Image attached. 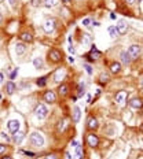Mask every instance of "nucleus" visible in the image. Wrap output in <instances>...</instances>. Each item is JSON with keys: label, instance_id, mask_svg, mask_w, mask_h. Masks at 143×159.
<instances>
[{"label": "nucleus", "instance_id": "nucleus-1", "mask_svg": "<svg viewBox=\"0 0 143 159\" xmlns=\"http://www.w3.org/2000/svg\"><path fill=\"white\" fill-rule=\"evenodd\" d=\"M29 141H30V144H32L33 147L41 148V147L44 145V137H43L41 133H39V132H33V133H30Z\"/></svg>", "mask_w": 143, "mask_h": 159}, {"label": "nucleus", "instance_id": "nucleus-2", "mask_svg": "<svg viewBox=\"0 0 143 159\" xmlns=\"http://www.w3.org/2000/svg\"><path fill=\"white\" fill-rule=\"evenodd\" d=\"M48 60L51 62V63H58V62H61L62 60V52L59 51V49H56V48H52V49H50L48 51Z\"/></svg>", "mask_w": 143, "mask_h": 159}, {"label": "nucleus", "instance_id": "nucleus-3", "mask_svg": "<svg viewBox=\"0 0 143 159\" xmlns=\"http://www.w3.org/2000/svg\"><path fill=\"white\" fill-rule=\"evenodd\" d=\"M128 55L131 58V60H136L139 56H140V52H142V49H140V45L139 44H132L131 47L128 48Z\"/></svg>", "mask_w": 143, "mask_h": 159}, {"label": "nucleus", "instance_id": "nucleus-4", "mask_svg": "<svg viewBox=\"0 0 143 159\" xmlns=\"http://www.w3.org/2000/svg\"><path fill=\"white\" fill-rule=\"evenodd\" d=\"M34 115H36L39 119H44L48 115V108L41 103L37 104V106H36V108H34Z\"/></svg>", "mask_w": 143, "mask_h": 159}, {"label": "nucleus", "instance_id": "nucleus-5", "mask_svg": "<svg viewBox=\"0 0 143 159\" xmlns=\"http://www.w3.org/2000/svg\"><path fill=\"white\" fill-rule=\"evenodd\" d=\"M87 144L91 147V148H95L99 145V137L94 133V132H91V133H88L87 135Z\"/></svg>", "mask_w": 143, "mask_h": 159}, {"label": "nucleus", "instance_id": "nucleus-6", "mask_svg": "<svg viewBox=\"0 0 143 159\" xmlns=\"http://www.w3.org/2000/svg\"><path fill=\"white\" fill-rule=\"evenodd\" d=\"M101 56H102V52L98 51V48H96L95 44L91 45V51H89V54L87 55L88 59H89V60H96V59H99Z\"/></svg>", "mask_w": 143, "mask_h": 159}, {"label": "nucleus", "instance_id": "nucleus-7", "mask_svg": "<svg viewBox=\"0 0 143 159\" xmlns=\"http://www.w3.org/2000/svg\"><path fill=\"white\" fill-rule=\"evenodd\" d=\"M43 97H44V102H47V103L52 104L56 102V95L54 91H46L44 92V95H43Z\"/></svg>", "mask_w": 143, "mask_h": 159}, {"label": "nucleus", "instance_id": "nucleus-8", "mask_svg": "<svg viewBox=\"0 0 143 159\" xmlns=\"http://www.w3.org/2000/svg\"><path fill=\"white\" fill-rule=\"evenodd\" d=\"M43 30L46 33H52L55 30V21L54 19H47L43 25Z\"/></svg>", "mask_w": 143, "mask_h": 159}, {"label": "nucleus", "instance_id": "nucleus-9", "mask_svg": "<svg viewBox=\"0 0 143 159\" xmlns=\"http://www.w3.org/2000/svg\"><path fill=\"white\" fill-rule=\"evenodd\" d=\"M65 76H66V70H65L64 67H59V69H56L55 70L54 81H55V82H61V81L65 78Z\"/></svg>", "mask_w": 143, "mask_h": 159}, {"label": "nucleus", "instance_id": "nucleus-10", "mask_svg": "<svg viewBox=\"0 0 143 159\" xmlns=\"http://www.w3.org/2000/svg\"><path fill=\"white\" fill-rule=\"evenodd\" d=\"M98 126H99L98 119L94 118V117H89V118H88V121H87V129H88V130L94 132V130H96V129H98Z\"/></svg>", "mask_w": 143, "mask_h": 159}, {"label": "nucleus", "instance_id": "nucleus-11", "mask_svg": "<svg viewBox=\"0 0 143 159\" xmlns=\"http://www.w3.org/2000/svg\"><path fill=\"white\" fill-rule=\"evenodd\" d=\"M7 127H8V130H10L11 133H14V132H17V130H19V121H18V119H11V121H8Z\"/></svg>", "mask_w": 143, "mask_h": 159}, {"label": "nucleus", "instance_id": "nucleus-12", "mask_svg": "<svg viewBox=\"0 0 143 159\" xmlns=\"http://www.w3.org/2000/svg\"><path fill=\"white\" fill-rule=\"evenodd\" d=\"M80 117H81V110H80V107L74 106L73 110H72V121H73L74 124H77L80 121Z\"/></svg>", "mask_w": 143, "mask_h": 159}, {"label": "nucleus", "instance_id": "nucleus-13", "mask_svg": "<svg viewBox=\"0 0 143 159\" xmlns=\"http://www.w3.org/2000/svg\"><path fill=\"white\" fill-rule=\"evenodd\" d=\"M117 32H119V34H125L128 30V24L124 21V19H121V21H119V24H117Z\"/></svg>", "mask_w": 143, "mask_h": 159}, {"label": "nucleus", "instance_id": "nucleus-14", "mask_svg": "<svg viewBox=\"0 0 143 159\" xmlns=\"http://www.w3.org/2000/svg\"><path fill=\"white\" fill-rule=\"evenodd\" d=\"M24 139H25V133L24 132H21V130H17V132L13 133V140H14V143L21 144Z\"/></svg>", "mask_w": 143, "mask_h": 159}, {"label": "nucleus", "instance_id": "nucleus-15", "mask_svg": "<svg viewBox=\"0 0 143 159\" xmlns=\"http://www.w3.org/2000/svg\"><path fill=\"white\" fill-rule=\"evenodd\" d=\"M129 106L132 107V108H142V106H143V100L140 99V97H135V99H132L131 102H129Z\"/></svg>", "mask_w": 143, "mask_h": 159}, {"label": "nucleus", "instance_id": "nucleus-16", "mask_svg": "<svg viewBox=\"0 0 143 159\" xmlns=\"http://www.w3.org/2000/svg\"><path fill=\"white\" fill-rule=\"evenodd\" d=\"M58 93H59V96H62V97L68 96L69 95V85L68 84H61L59 88H58Z\"/></svg>", "mask_w": 143, "mask_h": 159}, {"label": "nucleus", "instance_id": "nucleus-17", "mask_svg": "<svg viewBox=\"0 0 143 159\" xmlns=\"http://www.w3.org/2000/svg\"><path fill=\"white\" fill-rule=\"evenodd\" d=\"M26 51V44L25 43H17L15 44V54L17 55H24Z\"/></svg>", "mask_w": 143, "mask_h": 159}, {"label": "nucleus", "instance_id": "nucleus-18", "mask_svg": "<svg viewBox=\"0 0 143 159\" xmlns=\"http://www.w3.org/2000/svg\"><path fill=\"white\" fill-rule=\"evenodd\" d=\"M19 39L22 40L24 43H32L33 36H32V33H29V32H22L19 34Z\"/></svg>", "mask_w": 143, "mask_h": 159}, {"label": "nucleus", "instance_id": "nucleus-19", "mask_svg": "<svg viewBox=\"0 0 143 159\" xmlns=\"http://www.w3.org/2000/svg\"><path fill=\"white\" fill-rule=\"evenodd\" d=\"M6 92H7L8 95H13L14 92H15V89H17V87H15V84H14V81H8L7 84H6Z\"/></svg>", "mask_w": 143, "mask_h": 159}, {"label": "nucleus", "instance_id": "nucleus-20", "mask_svg": "<svg viewBox=\"0 0 143 159\" xmlns=\"http://www.w3.org/2000/svg\"><path fill=\"white\" fill-rule=\"evenodd\" d=\"M33 66H34V69H37V70H41V69L44 67V62H43V58H34V59H33Z\"/></svg>", "mask_w": 143, "mask_h": 159}, {"label": "nucleus", "instance_id": "nucleus-21", "mask_svg": "<svg viewBox=\"0 0 143 159\" xmlns=\"http://www.w3.org/2000/svg\"><path fill=\"white\" fill-rule=\"evenodd\" d=\"M68 121L66 119H61L59 122H58V125H56V130L58 132H65L66 130V127H68Z\"/></svg>", "mask_w": 143, "mask_h": 159}, {"label": "nucleus", "instance_id": "nucleus-22", "mask_svg": "<svg viewBox=\"0 0 143 159\" xmlns=\"http://www.w3.org/2000/svg\"><path fill=\"white\" fill-rule=\"evenodd\" d=\"M110 72L113 73V74H119V73L121 72V63L113 62V63L110 64Z\"/></svg>", "mask_w": 143, "mask_h": 159}, {"label": "nucleus", "instance_id": "nucleus-23", "mask_svg": "<svg viewBox=\"0 0 143 159\" xmlns=\"http://www.w3.org/2000/svg\"><path fill=\"white\" fill-rule=\"evenodd\" d=\"M127 97V92L125 91H120L119 93L116 95V103H119V104H121L122 102H124V99Z\"/></svg>", "mask_w": 143, "mask_h": 159}, {"label": "nucleus", "instance_id": "nucleus-24", "mask_svg": "<svg viewBox=\"0 0 143 159\" xmlns=\"http://www.w3.org/2000/svg\"><path fill=\"white\" fill-rule=\"evenodd\" d=\"M120 58H121V62L124 64H129L131 63V58H129V55H128L127 51H122L121 54H120Z\"/></svg>", "mask_w": 143, "mask_h": 159}, {"label": "nucleus", "instance_id": "nucleus-25", "mask_svg": "<svg viewBox=\"0 0 143 159\" xmlns=\"http://www.w3.org/2000/svg\"><path fill=\"white\" fill-rule=\"evenodd\" d=\"M81 43L85 44V45H89V44L92 43V37H91L88 33H84V34L81 36Z\"/></svg>", "mask_w": 143, "mask_h": 159}, {"label": "nucleus", "instance_id": "nucleus-26", "mask_svg": "<svg viewBox=\"0 0 143 159\" xmlns=\"http://www.w3.org/2000/svg\"><path fill=\"white\" fill-rule=\"evenodd\" d=\"M43 3H44V6L47 8H52L59 3V0H43Z\"/></svg>", "mask_w": 143, "mask_h": 159}, {"label": "nucleus", "instance_id": "nucleus-27", "mask_svg": "<svg viewBox=\"0 0 143 159\" xmlns=\"http://www.w3.org/2000/svg\"><path fill=\"white\" fill-rule=\"evenodd\" d=\"M107 32H109V34H110L111 39H116V37H119V32H117L116 26H109V28H107Z\"/></svg>", "mask_w": 143, "mask_h": 159}, {"label": "nucleus", "instance_id": "nucleus-28", "mask_svg": "<svg viewBox=\"0 0 143 159\" xmlns=\"http://www.w3.org/2000/svg\"><path fill=\"white\" fill-rule=\"evenodd\" d=\"M47 78H48V76H44V77H40V78L37 80V81H36L37 87H39V88L46 87V84H47Z\"/></svg>", "mask_w": 143, "mask_h": 159}, {"label": "nucleus", "instance_id": "nucleus-29", "mask_svg": "<svg viewBox=\"0 0 143 159\" xmlns=\"http://www.w3.org/2000/svg\"><path fill=\"white\" fill-rule=\"evenodd\" d=\"M84 89H85V84L81 81V82H79V85H77V96H83V95H84V92H85Z\"/></svg>", "mask_w": 143, "mask_h": 159}, {"label": "nucleus", "instance_id": "nucleus-30", "mask_svg": "<svg viewBox=\"0 0 143 159\" xmlns=\"http://www.w3.org/2000/svg\"><path fill=\"white\" fill-rule=\"evenodd\" d=\"M83 154H84L83 147H81V145H77V147H76V156H77V158L76 159H81L83 158Z\"/></svg>", "mask_w": 143, "mask_h": 159}, {"label": "nucleus", "instance_id": "nucleus-31", "mask_svg": "<svg viewBox=\"0 0 143 159\" xmlns=\"http://www.w3.org/2000/svg\"><path fill=\"white\" fill-rule=\"evenodd\" d=\"M99 80H101V82H102V84H105V82H109L110 77H109V74H107V73H102V74H101V77H99Z\"/></svg>", "mask_w": 143, "mask_h": 159}, {"label": "nucleus", "instance_id": "nucleus-32", "mask_svg": "<svg viewBox=\"0 0 143 159\" xmlns=\"http://www.w3.org/2000/svg\"><path fill=\"white\" fill-rule=\"evenodd\" d=\"M6 152H7V145H4V144H0V156L6 155Z\"/></svg>", "mask_w": 143, "mask_h": 159}, {"label": "nucleus", "instance_id": "nucleus-33", "mask_svg": "<svg viewBox=\"0 0 143 159\" xmlns=\"http://www.w3.org/2000/svg\"><path fill=\"white\" fill-rule=\"evenodd\" d=\"M30 3H32L33 7H39L40 4H41V0H30Z\"/></svg>", "mask_w": 143, "mask_h": 159}, {"label": "nucleus", "instance_id": "nucleus-34", "mask_svg": "<svg viewBox=\"0 0 143 159\" xmlns=\"http://www.w3.org/2000/svg\"><path fill=\"white\" fill-rule=\"evenodd\" d=\"M17 74H18V67H17V69H14V72L10 74V80H14L17 77Z\"/></svg>", "mask_w": 143, "mask_h": 159}, {"label": "nucleus", "instance_id": "nucleus-35", "mask_svg": "<svg viewBox=\"0 0 143 159\" xmlns=\"http://www.w3.org/2000/svg\"><path fill=\"white\" fill-rule=\"evenodd\" d=\"M84 69H85V70H87V73L88 74H92V67H91V66H89V64H84Z\"/></svg>", "mask_w": 143, "mask_h": 159}, {"label": "nucleus", "instance_id": "nucleus-36", "mask_svg": "<svg viewBox=\"0 0 143 159\" xmlns=\"http://www.w3.org/2000/svg\"><path fill=\"white\" fill-rule=\"evenodd\" d=\"M89 24H91V19H89V18L83 19V25H84V26H89Z\"/></svg>", "mask_w": 143, "mask_h": 159}, {"label": "nucleus", "instance_id": "nucleus-37", "mask_svg": "<svg viewBox=\"0 0 143 159\" xmlns=\"http://www.w3.org/2000/svg\"><path fill=\"white\" fill-rule=\"evenodd\" d=\"M25 155H26V156H29V158H34V156H36V155H34L33 152H30V151H25Z\"/></svg>", "mask_w": 143, "mask_h": 159}, {"label": "nucleus", "instance_id": "nucleus-38", "mask_svg": "<svg viewBox=\"0 0 143 159\" xmlns=\"http://www.w3.org/2000/svg\"><path fill=\"white\" fill-rule=\"evenodd\" d=\"M44 159H58V158H56V155H54V154H48Z\"/></svg>", "mask_w": 143, "mask_h": 159}, {"label": "nucleus", "instance_id": "nucleus-39", "mask_svg": "<svg viewBox=\"0 0 143 159\" xmlns=\"http://www.w3.org/2000/svg\"><path fill=\"white\" fill-rule=\"evenodd\" d=\"M8 3H10V6L14 8L17 6V0H8Z\"/></svg>", "mask_w": 143, "mask_h": 159}, {"label": "nucleus", "instance_id": "nucleus-40", "mask_svg": "<svg viewBox=\"0 0 143 159\" xmlns=\"http://www.w3.org/2000/svg\"><path fill=\"white\" fill-rule=\"evenodd\" d=\"M62 3H64L65 6H70V4H72V0H62Z\"/></svg>", "mask_w": 143, "mask_h": 159}, {"label": "nucleus", "instance_id": "nucleus-41", "mask_svg": "<svg viewBox=\"0 0 143 159\" xmlns=\"http://www.w3.org/2000/svg\"><path fill=\"white\" fill-rule=\"evenodd\" d=\"M125 1H127V3L129 4V6H132V4H135V1H136V0H125Z\"/></svg>", "mask_w": 143, "mask_h": 159}, {"label": "nucleus", "instance_id": "nucleus-42", "mask_svg": "<svg viewBox=\"0 0 143 159\" xmlns=\"http://www.w3.org/2000/svg\"><path fill=\"white\" fill-rule=\"evenodd\" d=\"M68 49H69V52H70V54H74V47H73V45H70Z\"/></svg>", "mask_w": 143, "mask_h": 159}, {"label": "nucleus", "instance_id": "nucleus-43", "mask_svg": "<svg viewBox=\"0 0 143 159\" xmlns=\"http://www.w3.org/2000/svg\"><path fill=\"white\" fill-rule=\"evenodd\" d=\"M1 159H13L11 155H4V156H1Z\"/></svg>", "mask_w": 143, "mask_h": 159}, {"label": "nucleus", "instance_id": "nucleus-44", "mask_svg": "<svg viewBox=\"0 0 143 159\" xmlns=\"http://www.w3.org/2000/svg\"><path fill=\"white\" fill-rule=\"evenodd\" d=\"M65 159H72V156H70V154H69V152H66V154H65Z\"/></svg>", "mask_w": 143, "mask_h": 159}, {"label": "nucleus", "instance_id": "nucleus-45", "mask_svg": "<svg viewBox=\"0 0 143 159\" xmlns=\"http://www.w3.org/2000/svg\"><path fill=\"white\" fill-rule=\"evenodd\" d=\"M72 144H73V147H77V145H79L77 140H73V141H72Z\"/></svg>", "mask_w": 143, "mask_h": 159}, {"label": "nucleus", "instance_id": "nucleus-46", "mask_svg": "<svg viewBox=\"0 0 143 159\" xmlns=\"http://www.w3.org/2000/svg\"><path fill=\"white\" fill-rule=\"evenodd\" d=\"M3 80H4V76H3V73H0V84L3 82Z\"/></svg>", "mask_w": 143, "mask_h": 159}, {"label": "nucleus", "instance_id": "nucleus-47", "mask_svg": "<svg viewBox=\"0 0 143 159\" xmlns=\"http://www.w3.org/2000/svg\"><path fill=\"white\" fill-rule=\"evenodd\" d=\"M69 62H70V63H74V58H73V56H69Z\"/></svg>", "mask_w": 143, "mask_h": 159}, {"label": "nucleus", "instance_id": "nucleus-48", "mask_svg": "<svg viewBox=\"0 0 143 159\" xmlns=\"http://www.w3.org/2000/svg\"><path fill=\"white\" fill-rule=\"evenodd\" d=\"M1 137H3V139H6V140H7V141H8V137H7V136H6V133H1Z\"/></svg>", "mask_w": 143, "mask_h": 159}, {"label": "nucleus", "instance_id": "nucleus-49", "mask_svg": "<svg viewBox=\"0 0 143 159\" xmlns=\"http://www.w3.org/2000/svg\"><path fill=\"white\" fill-rule=\"evenodd\" d=\"M1 21H3V14L0 12V22H1Z\"/></svg>", "mask_w": 143, "mask_h": 159}, {"label": "nucleus", "instance_id": "nucleus-50", "mask_svg": "<svg viewBox=\"0 0 143 159\" xmlns=\"http://www.w3.org/2000/svg\"><path fill=\"white\" fill-rule=\"evenodd\" d=\"M140 85H142V87H143V78H142V81H140Z\"/></svg>", "mask_w": 143, "mask_h": 159}, {"label": "nucleus", "instance_id": "nucleus-51", "mask_svg": "<svg viewBox=\"0 0 143 159\" xmlns=\"http://www.w3.org/2000/svg\"><path fill=\"white\" fill-rule=\"evenodd\" d=\"M139 1H142V0H138V3H139Z\"/></svg>", "mask_w": 143, "mask_h": 159}]
</instances>
